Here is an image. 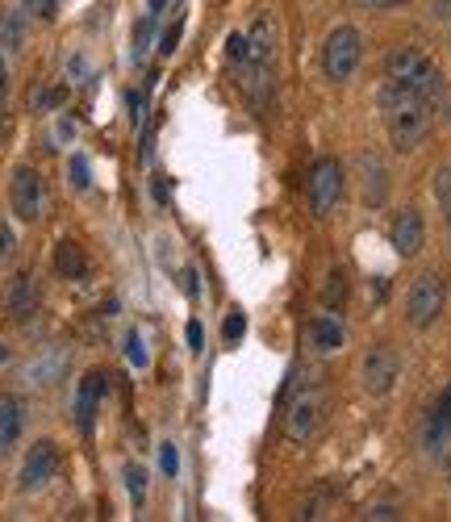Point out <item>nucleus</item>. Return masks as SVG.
Masks as SVG:
<instances>
[{"label": "nucleus", "mask_w": 451, "mask_h": 522, "mask_svg": "<svg viewBox=\"0 0 451 522\" xmlns=\"http://www.w3.org/2000/svg\"><path fill=\"white\" fill-rule=\"evenodd\" d=\"M381 113H385V126H389V138L397 142V151H414L418 142L431 134V101L418 97V92L401 88V84H385L381 88Z\"/></svg>", "instance_id": "nucleus-1"}, {"label": "nucleus", "mask_w": 451, "mask_h": 522, "mask_svg": "<svg viewBox=\"0 0 451 522\" xmlns=\"http://www.w3.org/2000/svg\"><path fill=\"white\" fill-rule=\"evenodd\" d=\"M385 76L389 84H401L418 92V97H426L435 105V97H443V71L435 67V59L418 51V46H397V51H389L385 59Z\"/></svg>", "instance_id": "nucleus-2"}, {"label": "nucleus", "mask_w": 451, "mask_h": 522, "mask_svg": "<svg viewBox=\"0 0 451 522\" xmlns=\"http://www.w3.org/2000/svg\"><path fill=\"white\" fill-rule=\"evenodd\" d=\"M326 418V389L322 385H301L289 397V410H284V431L293 443H310L318 435V426Z\"/></svg>", "instance_id": "nucleus-3"}, {"label": "nucleus", "mask_w": 451, "mask_h": 522, "mask_svg": "<svg viewBox=\"0 0 451 522\" xmlns=\"http://www.w3.org/2000/svg\"><path fill=\"white\" fill-rule=\"evenodd\" d=\"M360 59H364V38L355 26H339V30H330L326 46H322V67H326V76L343 84L351 80L355 71H360Z\"/></svg>", "instance_id": "nucleus-4"}, {"label": "nucleus", "mask_w": 451, "mask_h": 522, "mask_svg": "<svg viewBox=\"0 0 451 522\" xmlns=\"http://www.w3.org/2000/svg\"><path fill=\"white\" fill-rule=\"evenodd\" d=\"M443 301H447L443 276H439V272H422V276L410 284V293H406V318H410V326H414V330L435 326L439 314H443Z\"/></svg>", "instance_id": "nucleus-5"}, {"label": "nucleus", "mask_w": 451, "mask_h": 522, "mask_svg": "<svg viewBox=\"0 0 451 522\" xmlns=\"http://www.w3.org/2000/svg\"><path fill=\"white\" fill-rule=\"evenodd\" d=\"M397 372H401V360H397V351L393 343H372L364 351V364H360V381L372 397H385L393 385H397Z\"/></svg>", "instance_id": "nucleus-6"}, {"label": "nucleus", "mask_w": 451, "mask_h": 522, "mask_svg": "<svg viewBox=\"0 0 451 522\" xmlns=\"http://www.w3.org/2000/svg\"><path fill=\"white\" fill-rule=\"evenodd\" d=\"M339 197H343V168H339V159L326 155L310 168V213L314 218H326L339 205Z\"/></svg>", "instance_id": "nucleus-7"}, {"label": "nucleus", "mask_w": 451, "mask_h": 522, "mask_svg": "<svg viewBox=\"0 0 451 522\" xmlns=\"http://www.w3.org/2000/svg\"><path fill=\"white\" fill-rule=\"evenodd\" d=\"M9 205L21 222H38L42 218V176L30 168V163H21L13 168L9 176Z\"/></svg>", "instance_id": "nucleus-8"}, {"label": "nucleus", "mask_w": 451, "mask_h": 522, "mask_svg": "<svg viewBox=\"0 0 451 522\" xmlns=\"http://www.w3.org/2000/svg\"><path fill=\"white\" fill-rule=\"evenodd\" d=\"M422 452L431 460H447L451 452V385L439 393V401L422 422Z\"/></svg>", "instance_id": "nucleus-9"}, {"label": "nucleus", "mask_w": 451, "mask_h": 522, "mask_svg": "<svg viewBox=\"0 0 451 522\" xmlns=\"http://www.w3.org/2000/svg\"><path fill=\"white\" fill-rule=\"evenodd\" d=\"M55 472H59V447L51 439H38L26 452V460H21V489L26 493L42 489L46 481H55Z\"/></svg>", "instance_id": "nucleus-10"}, {"label": "nucleus", "mask_w": 451, "mask_h": 522, "mask_svg": "<svg viewBox=\"0 0 451 522\" xmlns=\"http://www.w3.org/2000/svg\"><path fill=\"white\" fill-rule=\"evenodd\" d=\"M301 339H305V347L318 351V355H335L343 347V339H347V330H343V322L335 314H314L310 322H305Z\"/></svg>", "instance_id": "nucleus-11"}, {"label": "nucleus", "mask_w": 451, "mask_h": 522, "mask_svg": "<svg viewBox=\"0 0 451 522\" xmlns=\"http://www.w3.org/2000/svg\"><path fill=\"white\" fill-rule=\"evenodd\" d=\"M389 234H393L397 255H401V259H414V255L422 251V243H426L422 213H418V209H401L397 218H393V226H389Z\"/></svg>", "instance_id": "nucleus-12"}, {"label": "nucleus", "mask_w": 451, "mask_h": 522, "mask_svg": "<svg viewBox=\"0 0 451 522\" xmlns=\"http://www.w3.org/2000/svg\"><path fill=\"white\" fill-rule=\"evenodd\" d=\"M101 393H105V372H88L84 381H80V389H76V426H80V431H92V418H97Z\"/></svg>", "instance_id": "nucleus-13"}, {"label": "nucleus", "mask_w": 451, "mask_h": 522, "mask_svg": "<svg viewBox=\"0 0 451 522\" xmlns=\"http://www.w3.org/2000/svg\"><path fill=\"white\" fill-rule=\"evenodd\" d=\"M9 318H17V322H30L34 318V310H38V289H34V276L30 272H21V276H13V284H9Z\"/></svg>", "instance_id": "nucleus-14"}, {"label": "nucleus", "mask_w": 451, "mask_h": 522, "mask_svg": "<svg viewBox=\"0 0 451 522\" xmlns=\"http://www.w3.org/2000/svg\"><path fill=\"white\" fill-rule=\"evenodd\" d=\"M247 59L268 63V67H272V59H276V21H272L268 13L255 17V26H251V34H247Z\"/></svg>", "instance_id": "nucleus-15"}, {"label": "nucleus", "mask_w": 451, "mask_h": 522, "mask_svg": "<svg viewBox=\"0 0 451 522\" xmlns=\"http://www.w3.org/2000/svg\"><path fill=\"white\" fill-rule=\"evenodd\" d=\"M21 426H26V414H21V401L0 393V452H9V447L17 443Z\"/></svg>", "instance_id": "nucleus-16"}, {"label": "nucleus", "mask_w": 451, "mask_h": 522, "mask_svg": "<svg viewBox=\"0 0 451 522\" xmlns=\"http://www.w3.org/2000/svg\"><path fill=\"white\" fill-rule=\"evenodd\" d=\"M55 272H59L63 280H80V276L88 272V255H84V247L71 243V239H63V243L55 247Z\"/></svg>", "instance_id": "nucleus-17"}, {"label": "nucleus", "mask_w": 451, "mask_h": 522, "mask_svg": "<svg viewBox=\"0 0 451 522\" xmlns=\"http://www.w3.org/2000/svg\"><path fill=\"white\" fill-rule=\"evenodd\" d=\"M21 38H26V21H21V13L0 17V46H5V51H17Z\"/></svg>", "instance_id": "nucleus-18"}, {"label": "nucleus", "mask_w": 451, "mask_h": 522, "mask_svg": "<svg viewBox=\"0 0 451 522\" xmlns=\"http://www.w3.org/2000/svg\"><path fill=\"white\" fill-rule=\"evenodd\" d=\"M360 168L368 172L364 188H368V201L376 205V201H381V193H385V184H381V180H385V172H381V159H376V155H364V159H360Z\"/></svg>", "instance_id": "nucleus-19"}, {"label": "nucleus", "mask_w": 451, "mask_h": 522, "mask_svg": "<svg viewBox=\"0 0 451 522\" xmlns=\"http://www.w3.org/2000/svg\"><path fill=\"white\" fill-rule=\"evenodd\" d=\"M126 489L134 497V506H142V497H147V468H142V464H126Z\"/></svg>", "instance_id": "nucleus-20"}, {"label": "nucleus", "mask_w": 451, "mask_h": 522, "mask_svg": "<svg viewBox=\"0 0 451 522\" xmlns=\"http://www.w3.org/2000/svg\"><path fill=\"white\" fill-rule=\"evenodd\" d=\"M155 26H159V21H155L151 13L138 21V30H134V59H142V55L151 51V34H155Z\"/></svg>", "instance_id": "nucleus-21"}, {"label": "nucleus", "mask_w": 451, "mask_h": 522, "mask_svg": "<svg viewBox=\"0 0 451 522\" xmlns=\"http://www.w3.org/2000/svg\"><path fill=\"white\" fill-rule=\"evenodd\" d=\"M63 101H67V88H59V84H55V88H38V92H34V109H59Z\"/></svg>", "instance_id": "nucleus-22"}, {"label": "nucleus", "mask_w": 451, "mask_h": 522, "mask_svg": "<svg viewBox=\"0 0 451 522\" xmlns=\"http://www.w3.org/2000/svg\"><path fill=\"white\" fill-rule=\"evenodd\" d=\"M55 5H59V0H21V13H34V17H42V21H51V17H55Z\"/></svg>", "instance_id": "nucleus-23"}, {"label": "nucleus", "mask_w": 451, "mask_h": 522, "mask_svg": "<svg viewBox=\"0 0 451 522\" xmlns=\"http://www.w3.org/2000/svg\"><path fill=\"white\" fill-rule=\"evenodd\" d=\"M126 355H130V364H147V347H142V335H138V330H130V335H126Z\"/></svg>", "instance_id": "nucleus-24"}, {"label": "nucleus", "mask_w": 451, "mask_h": 522, "mask_svg": "<svg viewBox=\"0 0 451 522\" xmlns=\"http://www.w3.org/2000/svg\"><path fill=\"white\" fill-rule=\"evenodd\" d=\"M435 193H439L443 209L451 213V168H439V176H435Z\"/></svg>", "instance_id": "nucleus-25"}, {"label": "nucleus", "mask_w": 451, "mask_h": 522, "mask_svg": "<svg viewBox=\"0 0 451 522\" xmlns=\"http://www.w3.org/2000/svg\"><path fill=\"white\" fill-rule=\"evenodd\" d=\"M343 272H330V284H326V305H339L343 301Z\"/></svg>", "instance_id": "nucleus-26"}, {"label": "nucleus", "mask_w": 451, "mask_h": 522, "mask_svg": "<svg viewBox=\"0 0 451 522\" xmlns=\"http://www.w3.org/2000/svg\"><path fill=\"white\" fill-rule=\"evenodd\" d=\"M159 464H163V472H168V477H176L180 456H176V447H172V443H163V447H159Z\"/></svg>", "instance_id": "nucleus-27"}, {"label": "nucleus", "mask_w": 451, "mask_h": 522, "mask_svg": "<svg viewBox=\"0 0 451 522\" xmlns=\"http://www.w3.org/2000/svg\"><path fill=\"white\" fill-rule=\"evenodd\" d=\"M226 55H230L234 63H243V59H247V34H230V42H226Z\"/></svg>", "instance_id": "nucleus-28"}, {"label": "nucleus", "mask_w": 451, "mask_h": 522, "mask_svg": "<svg viewBox=\"0 0 451 522\" xmlns=\"http://www.w3.org/2000/svg\"><path fill=\"white\" fill-rule=\"evenodd\" d=\"M13 247H17V239H13V230H9V222H0V264L13 255Z\"/></svg>", "instance_id": "nucleus-29"}, {"label": "nucleus", "mask_w": 451, "mask_h": 522, "mask_svg": "<svg viewBox=\"0 0 451 522\" xmlns=\"http://www.w3.org/2000/svg\"><path fill=\"white\" fill-rule=\"evenodd\" d=\"M71 184H76V188H88V163H84V155L71 159Z\"/></svg>", "instance_id": "nucleus-30"}, {"label": "nucleus", "mask_w": 451, "mask_h": 522, "mask_svg": "<svg viewBox=\"0 0 451 522\" xmlns=\"http://www.w3.org/2000/svg\"><path fill=\"white\" fill-rule=\"evenodd\" d=\"M180 293H184V297H197V293H201V284H197V272H193V268L180 272Z\"/></svg>", "instance_id": "nucleus-31"}, {"label": "nucleus", "mask_w": 451, "mask_h": 522, "mask_svg": "<svg viewBox=\"0 0 451 522\" xmlns=\"http://www.w3.org/2000/svg\"><path fill=\"white\" fill-rule=\"evenodd\" d=\"M184 339H188V347H193V351H201V343H205V330H201V322H197V318L184 326Z\"/></svg>", "instance_id": "nucleus-32"}, {"label": "nucleus", "mask_w": 451, "mask_h": 522, "mask_svg": "<svg viewBox=\"0 0 451 522\" xmlns=\"http://www.w3.org/2000/svg\"><path fill=\"white\" fill-rule=\"evenodd\" d=\"M176 42H180V21H176V26H168V30H163L159 51H163V55H172V51H176Z\"/></svg>", "instance_id": "nucleus-33"}, {"label": "nucleus", "mask_w": 451, "mask_h": 522, "mask_svg": "<svg viewBox=\"0 0 451 522\" xmlns=\"http://www.w3.org/2000/svg\"><path fill=\"white\" fill-rule=\"evenodd\" d=\"M364 518H368V522H385V518L393 522V518H397V506H372Z\"/></svg>", "instance_id": "nucleus-34"}, {"label": "nucleus", "mask_w": 451, "mask_h": 522, "mask_svg": "<svg viewBox=\"0 0 451 522\" xmlns=\"http://www.w3.org/2000/svg\"><path fill=\"white\" fill-rule=\"evenodd\" d=\"M239 335H243V314L234 310V314L226 318V339H239Z\"/></svg>", "instance_id": "nucleus-35"}, {"label": "nucleus", "mask_w": 451, "mask_h": 522, "mask_svg": "<svg viewBox=\"0 0 451 522\" xmlns=\"http://www.w3.org/2000/svg\"><path fill=\"white\" fill-rule=\"evenodd\" d=\"M355 5H364V9H401L406 0H355Z\"/></svg>", "instance_id": "nucleus-36"}, {"label": "nucleus", "mask_w": 451, "mask_h": 522, "mask_svg": "<svg viewBox=\"0 0 451 522\" xmlns=\"http://www.w3.org/2000/svg\"><path fill=\"white\" fill-rule=\"evenodd\" d=\"M5 92H9V67H5V59H0V101H5Z\"/></svg>", "instance_id": "nucleus-37"}, {"label": "nucleus", "mask_w": 451, "mask_h": 522, "mask_svg": "<svg viewBox=\"0 0 451 522\" xmlns=\"http://www.w3.org/2000/svg\"><path fill=\"white\" fill-rule=\"evenodd\" d=\"M447 234H451V213H447Z\"/></svg>", "instance_id": "nucleus-38"}]
</instances>
